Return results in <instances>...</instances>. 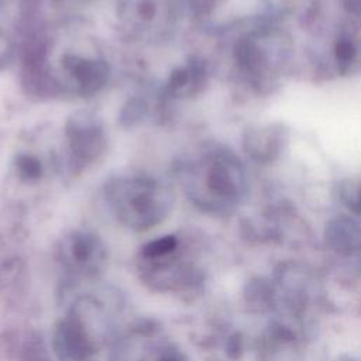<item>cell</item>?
Masks as SVG:
<instances>
[{"instance_id":"cell-1","label":"cell","mask_w":361,"mask_h":361,"mask_svg":"<svg viewBox=\"0 0 361 361\" xmlns=\"http://www.w3.org/2000/svg\"><path fill=\"white\" fill-rule=\"evenodd\" d=\"M118 186V185H117ZM124 197H128L127 206L138 221L151 224L162 214V202H166V192L161 185L148 179H133L120 185Z\"/></svg>"},{"instance_id":"cell-2","label":"cell","mask_w":361,"mask_h":361,"mask_svg":"<svg viewBox=\"0 0 361 361\" xmlns=\"http://www.w3.org/2000/svg\"><path fill=\"white\" fill-rule=\"evenodd\" d=\"M68 137L72 149L83 158H94L104 148V137L100 124L90 113L75 114L68 124Z\"/></svg>"},{"instance_id":"cell-3","label":"cell","mask_w":361,"mask_h":361,"mask_svg":"<svg viewBox=\"0 0 361 361\" xmlns=\"http://www.w3.org/2000/svg\"><path fill=\"white\" fill-rule=\"evenodd\" d=\"M63 65L83 93H93L107 82L109 66L104 61L71 55L65 56Z\"/></svg>"},{"instance_id":"cell-4","label":"cell","mask_w":361,"mask_h":361,"mask_svg":"<svg viewBox=\"0 0 361 361\" xmlns=\"http://www.w3.org/2000/svg\"><path fill=\"white\" fill-rule=\"evenodd\" d=\"M62 341L65 344L66 351L71 354V357L80 360L90 353V344L83 330L76 323H68L63 326Z\"/></svg>"},{"instance_id":"cell-5","label":"cell","mask_w":361,"mask_h":361,"mask_svg":"<svg viewBox=\"0 0 361 361\" xmlns=\"http://www.w3.org/2000/svg\"><path fill=\"white\" fill-rule=\"evenodd\" d=\"M209 185L213 192L221 196H231L235 193V186L233 182V178L227 169L226 165L223 164H216L209 176Z\"/></svg>"},{"instance_id":"cell-6","label":"cell","mask_w":361,"mask_h":361,"mask_svg":"<svg viewBox=\"0 0 361 361\" xmlns=\"http://www.w3.org/2000/svg\"><path fill=\"white\" fill-rule=\"evenodd\" d=\"M176 244H178V241H176V237H173V235L161 237L144 247V255L148 258H157L161 255H166L176 248Z\"/></svg>"},{"instance_id":"cell-7","label":"cell","mask_w":361,"mask_h":361,"mask_svg":"<svg viewBox=\"0 0 361 361\" xmlns=\"http://www.w3.org/2000/svg\"><path fill=\"white\" fill-rule=\"evenodd\" d=\"M17 171L24 179H37L41 176L42 165L32 155H20L17 158Z\"/></svg>"},{"instance_id":"cell-8","label":"cell","mask_w":361,"mask_h":361,"mask_svg":"<svg viewBox=\"0 0 361 361\" xmlns=\"http://www.w3.org/2000/svg\"><path fill=\"white\" fill-rule=\"evenodd\" d=\"M94 240L87 235H76L72 241V252L78 261H85L93 251Z\"/></svg>"},{"instance_id":"cell-9","label":"cell","mask_w":361,"mask_h":361,"mask_svg":"<svg viewBox=\"0 0 361 361\" xmlns=\"http://www.w3.org/2000/svg\"><path fill=\"white\" fill-rule=\"evenodd\" d=\"M337 54H338V56H341V58L347 59V58H350V56H351V54H353V48H351V45H350V44L343 42V44H340Z\"/></svg>"},{"instance_id":"cell-10","label":"cell","mask_w":361,"mask_h":361,"mask_svg":"<svg viewBox=\"0 0 361 361\" xmlns=\"http://www.w3.org/2000/svg\"><path fill=\"white\" fill-rule=\"evenodd\" d=\"M161 361H182L178 355H175V354H168L166 357H164Z\"/></svg>"}]
</instances>
